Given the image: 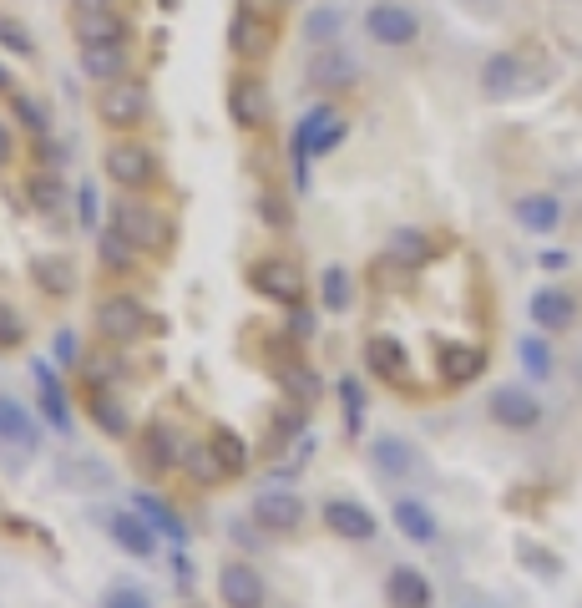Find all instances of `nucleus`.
Returning <instances> with one entry per match:
<instances>
[{
	"mask_svg": "<svg viewBox=\"0 0 582 608\" xmlns=\"http://www.w3.org/2000/svg\"><path fill=\"white\" fill-rule=\"evenodd\" d=\"M132 249H137V244H127V239L117 234V228L97 239V259H102L112 274H127V269H132Z\"/></svg>",
	"mask_w": 582,
	"mask_h": 608,
	"instance_id": "35",
	"label": "nucleus"
},
{
	"mask_svg": "<svg viewBox=\"0 0 582 608\" xmlns=\"http://www.w3.org/2000/svg\"><path fill=\"white\" fill-rule=\"evenodd\" d=\"M517 218L532 228V234H552L557 218H562V208H557L552 198H522V203H517Z\"/></svg>",
	"mask_w": 582,
	"mask_h": 608,
	"instance_id": "32",
	"label": "nucleus"
},
{
	"mask_svg": "<svg viewBox=\"0 0 582 608\" xmlns=\"http://www.w3.org/2000/svg\"><path fill=\"white\" fill-rule=\"evenodd\" d=\"M228 41H233V51H238L243 61H259V56H269V46H274V26H269L264 16H254V11L243 6V11L233 16Z\"/></svg>",
	"mask_w": 582,
	"mask_h": 608,
	"instance_id": "16",
	"label": "nucleus"
},
{
	"mask_svg": "<svg viewBox=\"0 0 582 608\" xmlns=\"http://www.w3.org/2000/svg\"><path fill=\"white\" fill-rule=\"evenodd\" d=\"M21 340H26V320H21V310L0 304V350H11V345H21Z\"/></svg>",
	"mask_w": 582,
	"mask_h": 608,
	"instance_id": "42",
	"label": "nucleus"
},
{
	"mask_svg": "<svg viewBox=\"0 0 582 608\" xmlns=\"http://www.w3.org/2000/svg\"><path fill=\"white\" fill-rule=\"evenodd\" d=\"M137 512L162 532V538H168V543H188V527H183V517L168 507V502H157L152 492H137Z\"/></svg>",
	"mask_w": 582,
	"mask_h": 608,
	"instance_id": "26",
	"label": "nucleus"
},
{
	"mask_svg": "<svg viewBox=\"0 0 582 608\" xmlns=\"http://www.w3.org/2000/svg\"><path fill=\"white\" fill-rule=\"evenodd\" d=\"M107 532H112V543L132 558H152L157 553V538H152V522L142 512H112L107 517Z\"/></svg>",
	"mask_w": 582,
	"mask_h": 608,
	"instance_id": "15",
	"label": "nucleus"
},
{
	"mask_svg": "<svg viewBox=\"0 0 582 608\" xmlns=\"http://www.w3.org/2000/svg\"><path fill=\"white\" fill-rule=\"evenodd\" d=\"M76 11H112V0H76Z\"/></svg>",
	"mask_w": 582,
	"mask_h": 608,
	"instance_id": "51",
	"label": "nucleus"
},
{
	"mask_svg": "<svg viewBox=\"0 0 582 608\" xmlns=\"http://www.w3.org/2000/svg\"><path fill=\"white\" fill-rule=\"evenodd\" d=\"M31 274H36V284H41L46 294H71V284H76L66 259H36V269H31Z\"/></svg>",
	"mask_w": 582,
	"mask_h": 608,
	"instance_id": "36",
	"label": "nucleus"
},
{
	"mask_svg": "<svg viewBox=\"0 0 582 608\" xmlns=\"http://www.w3.org/2000/svg\"><path fill=\"white\" fill-rule=\"evenodd\" d=\"M254 522L269 532H294L304 522V502L294 492H259L254 497Z\"/></svg>",
	"mask_w": 582,
	"mask_h": 608,
	"instance_id": "17",
	"label": "nucleus"
},
{
	"mask_svg": "<svg viewBox=\"0 0 582 608\" xmlns=\"http://www.w3.org/2000/svg\"><path fill=\"white\" fill-rule=\"evenodd\" d=\"M365 365L395 391H415V370H410V350L390 335H370L365 340Z\"/></svg>",
	"mask_w": 582,
	"mask_h": 608,
	"instance_id": "6",
	"label": "nucleus"
},
{
	"mask_svg": "<svg viewBox=\"0 0 582 608\" xmlns=\"http://www.w3.org/2000/svg\"><path fill=\"white\" fill-rule=\"evenodd\" d=\"M340 21H345V16H340L335 6H319V11L304 21V36H309V46H329V41L340 36Z\"/></svg>",
	"mask_w": 582,
	"mask_h": 608,
	"instance_id": "37",
	"label": "nucleus"
},
{
	"mask_svg": "<svg viewBox=\"0 0 582 608\" xmlns=\"http://www.w3.org/2000/svg\"><path fill=\"white\" fill-rule=\"evenodd\" d=\"M309 82H314V87H345V82H355V61L340 56V51H314Z\"/></svg>",
	"mask_w": 582,
	"mask_h": 608,
	"instance_id": "27",
	"label": "nucleus"
},
{
	"mask_svg": "<svg viewBox=\"0 0 582 608\" xmlns=\"http://www.w3.org/2000/svg\"><path fill=\"white\" fill-rule=\"evenodd\" d=\"M269 107H274V102H269V87L259 82V76H238V82L228 87V112H233V122L248 127V132L269 122Z\"/></svg>",
	"mask_w": 582,
	"mask_h": 608,
	"instance_id": "10",
	"label": "nucleus"
},
{
	"mask_svg": "<svg viewBox=\"0 0 582 608\" xmlns=\"http://www.w3.org/2000/svg\"><path fill=\"white\" fill-rule=\"evenodd\" d=\"M183 456V446H178V436L162 426V421H152V426H142V436H137V467L147 472V477H162L173 462Z\"/></svg>",
	"mask_w": 582,
	"mask_h": 608,
	"instance_id": "11",
	"label": "nucleus"
},
{
	"mask_svg": "<svg viewBox=\"0 0 582 608\" xmlns=\"http://www.w3.org/2000/svg\"><path fill=\"white\" fill-rule=\"evenodd\" d=\"M264 218H269V223H279V228H289V208H284L274 193H264Z\"/></svg>",
	"mask_w": 582,
	"mask_h": 608,
	"instance_id": "49",
	"label": "nucleus"
},
{
	"mask_svg": "<svg viewBox=\"0 0 582 608\" xmlns=\"http://www.w3.org/2000/svg\"><path fill=\"white\" fill-rule=\"evenodd\" d=\"M81 66H87V76H97V82H117V76H127V41L81 46Z\"/></svg>",
	"mask_w": 582,
	"mask_h": 608,
	"instance_id": "19",
	"label": "nucleus"
},
{
	"mask_svg": "<svg viewBox=\"0 0 582 608\" xmlns=\"http://www.w3.org/2000/svg\"><path fill=\"white\" fill-rule=\"evenodd\" d=\"M11 158V137H6V127H0V163Z\"/></svg>",
	"mask_w": 582,
	"mask_h": 608,
	"instance_id": "52",
	"label": "nucleus"
},
{
	"mask_svg": "<svg viewBox=\"0 0 582 608\" xmlns=\"http://www.w3.org/2000/svg\"><path fill=\"white\" fill-rule=\"evenodd\" d=\"M324 522H329V532H340V538H350V543H370V538H375L370 507H365V502H350V497L324 502Z\"/></svg>",
	"mask_w": 582,
	"mask_h": 608,
	"instance_id": "12",
	"label": "nucleus"
},
{
	"mask_svg": "<svg viewBox=\"0 0 582 608\" xmlns=\"http://www.w3.org/2000/svg\"><path fill=\"white\" fill-rule=\"evenodd\" d=\"M0 41H6L11 51H31V36H21L16 21H6V16H0Z\"/></svg>",
	"mask_w": 582,
	"mask_h": 608,
	"instance_id": "48",
	"label": "nucleus"
},
{
	"mask_svg": "<svg viewBox=\"0 0 582 608\" xmlns=\"http://www.w3.org/2000/svg\"><path fill=\"white\" fill-rule=\"evenodd\" d=\"M31 375L41 380V411H46V421H51L56 431H66V436H71V406H66L61 380L51 375V365H46V360H31Z\"/></svg>",
	"mask_w": 582,
	"mask_h": 608,
	"instance_id": "22",
	"label": "nucleus"
},
{
	"mask_svg": "<svg viewBox=\"0 0 582 608\" xmlns=\"http://www.w3.org/2000/svg\"><path fill=\"white\" fill-rule=\"evenodd\" d=\"M395 527L405 532L410 543H436V517L426 502H415V497H400L395 502Z\"/></svg>",
	"mask_w": 582,
	"mask_h": 608,
	"instance_id": "24",
	"label": "nucleus"
},
{
	"mask_svg": "<svg viewBox=\"0 0 582 608\" xmlns=\"http://www.w3.org/2000/svg\"><path fill=\"white\" fill-rule=\"evenodd\" d=\"M532 320H537L542 330H567V325L577 320V299H572L567 289H537V294H532Z\"/></svg>",
	"mask_w": 582,
	"mask_h": 608,
	"instance_id": "20",
	"label": "nucleus"
},
{
	"mask_svg": "<svg viewBox=\"0 0 582 608\" xmlns=\"http://www.w3.org/2000/svg\"><path fill=\"white\" fill-rule=\"evenodd\" d=\"M56 360H61V365H76V360H81V340H76V330H56Z\"/></svg>",
	"mask_w": 582,
	"mask_h": 608,
	"instance_id": "45",
	"label": "nucleus"
},
{
	"mask_svg": "<svg viewBox=\"0 0 582 608\" xmlns=\"http://www.w3.org/2000/svg\"><path fill=\"white\" fill-rule=\"evenodd\" d=\"M390 259L405 264V269H426L436 259V239L421 234V228H395L390 234Z\"/></svg>",
	"mask_w": 582,
	"mask_h": 608,
	"instance_id": "23",
	"label": "nucleus"
},
{
	"mask_svg": "<svg viewBox=\"0 0 582 608\" xmlns=\"http://www.w3.org/2000/svg\"><path fill=\"white\" fill-rule=\"evenodd\" d=\"M26 193H31V208H41V213H56V208H61V183H56L51 173H36V178L26 183Z\"/></svg>",
	"mask_w": 582,
	"mask_h": 608,
	"instance_id": "41",
	"label": "nucleus"
},
{
	"mask_svg": "<svg viewBox=\"0 0 582 608\" xmlns=\"http://www.w3.org/2000/svg\"><path fill=\"white\" fill-rule=\"evenodd\" d=\"M385 598H390V608H431V578L421 568H390Z\"/></svg>",
	"mask_w": 582,
	"mask_h": 608,
	"instance_id": "18",
	"label": "nucleus"
},
{
	"mask_svg": "<svg viewBox=\"0 0 582 608\" xmlns=\"http://www.w3.org/2000/svg\"><path fill=\"white\" fill-rule=\"evenodd\" d=\"M340 401H345V431L360 436V431H365V386H360L355 375L340 380Z\"/></svg>",
	"mask_w": 582,
	"mask_h": 608,
	"instance_id": "34",
	"label": "nucleus"
},
{
	"mask_svg": "<svg viewBox=\"0 0 582 608\" xmlns=\"http://www.w3.org/2000/svg\"><path fill=\"white\" fill-rule=\"evenodd\" d=\"M112 228H117L127 244H137V249H168V244H173V218L157 213V208L142 203V198H122V203L112 208Z\"/></svg>",
	"mask_w": 582,
	"mask_h": 608,
	"instance_id": "2",
	"label": "nucleus"
},
{
	"mask_svg": "<svg viewBox=\"0 0 582 608\" xmlns=\"http://www.w3.org/2000/svg\"><path fill=\"white\" fill-rule=\"evenodd\" d=\"M16 117L36 132V137H46V112H41V102H31V97H16Z\"/></svg>",
	"mask_w": 582,
	"mask_h": 608,
	"instance_id": "43",
	"label": "nucleus"
},
{
	"mask_svg": "<svg viewBox=\"0 0 582 608\" xmlns=\"http://www.w3.org/2000/svg\"><path fill=\"white\" fill-rule=\"evenodd\" d=\"M299 431H304V406L294 401V406H284V411L274 416V426H269V451L284 446V441H294Z\"/></svg>",
	"mask_w": 582,
	"mask_h": 608,
	"instance_id": "40",
	"label": "nucleus"
},
{
	"mask_svg": "<svg viewBox=\"0 0 582 608\" xmlns=\"http://www.w3.org/2000/svg\"><path fill=\"white\" fill-rule=\"evenodd\" d=\"M365 31L380 41V46H405L415 41V16L405 6H390V0H380V6L365 11Z\"/></svg>",
	"mask_w": 582,
	"mask_h": 608,
	"instance_id": "14",
	"label": "nucleus"
},
{
	"mask_svg": "<svg viewBox=\"0 0 582 608\" xmlns=\"http://www.w3.org/2000/svg\"><path fill=\"white\" fill-rule=\"evenodd\" d=\"M213 451H218V462H223V472H228V477H238V472H243V462H248L243 441H238L233 431H223V426L213 431Z\"/></svg>",
	"mask_w": 582,
	"mask_h": 608,
	"instance_id": "38",
	"label": "nucleus"
},
{
	"mask_svg": "<svg viewBox=\"0 0 582 608\" xmlns=\"http://www.w3.org/2000/svg\"><path fill=\"white\" fill-rule=\"evenodd\" d=\"M491 421L496 426H507V431H532L542 421V406L532 391L522 386H502V391H491Z\"/></svg>",
	"mask_w": 582,
	"mask_h": 608,
	"instance_id": "9",
	"label": "nucleus"
},
{
	"mask_svg": "<svg viewBox=\"0 0 582 608\" xmlns=\"http://www.w3.org/2000/svg\"><path fill=\"white\" fill-rule=\"evenodd\" d=\"M309 330H314V315L299 304V310H294V335H309Z\"/></svg>",
	"mask_w": 582,
	"mask_h": 608,
	"instance_id": "50",
	"label": "nucleus"
},
{
	"mask_svg": "<svg viewBox=\"0 0 582 608\" xmlns=\"http://www.w3.org/2000/svg\"><path fill=\"white\" fill-rule=\"evenodd\" d=\"M102 168H107V178L117 188H147L157 178V158H152L147 142H112L107 158H102Z\"/></svg>",
	"mask_w": 582,
	"mask_h": 608,
	"instance_id": "3",
	"label": "nucleus"
},
{
	"mask_svg": "<svg viewBox=\"0 0 582 608\" xmlns=\"http://www.w3.org/2000/svg\"><path fill=\"white\" fill-rule=\"evenodd\" d=\"M218 593H223L228 608H264V578L248 568V563H223Z\"/></svg>",
	"mask_w": 582,
	"mask_h": 608,
	"instance_id": "13",
	"label": "nucleus"
},
{
	"mask_svg": "<svg viewBox=\"0 0 582 608\" xmlns=\"http://www.w3.org/2000/svg\"><path fill=\"white\" fill-rule=\"evenodd\" d=\"M147 107H152V97H147V87L137 82V76H117V82H107V92L97 102L107 127H137L147 117Z\"/></svg>",
	"mask_w": 582,
	"mask_h": 608,
	"instance_id": "5",
	"label": "nucleus"
},
{
	"mask_svg": "<svg viewBox=\"0 0 582 608\" xmlns=\"http://www.w3.org/2000/svg\"><path fill=\"white\" fill-rule=\"evenodd\" d=\"M274 380L289 391V401H299V406L319 401V375H314L304 360H279V365H274Z\"/></svg>",
	"mask_w": 582,
	"mask_h": 608,
	"instance_id": "25",
	"label": "nucleus"
},
{
	"mask_svg": "<svg viewBox=\"0 0 582 608\" xmlns=\"http://www.w3.org/2000/svg\"><path fill=\"white\" fill-rule=\"evenodd\" d=\"M0 441L6 446H41V426H36V416L26 411V406H16L11 396H0Z\"/></svg>",
	"mask_w": 582,
	"mask_h": 608,
	"instance_id": "21",
	"label": "nucleus"
},
{
	"mask_svg": "<svg viewBox=\"0 0 582 608\" xmlns=\"http://www.w3.org/2000/svg\"><path fill=\"white\" fill-rule=\"evenodd\" d=\"M512 87V61H491L486 71V92H507Z\"/></svg>",
	"mask_w": 582,
	"mask_h": 608,
	"instance_id": "47",
	"label": "nucleus"
},
{
	"mask_svg": "<svg viewBox=\"0 0 582 608\" xmlns=\"http://www.w3.org/2000/svg\"><path fill=\"white\" fill-rule=\"evenodd\" d=\"M178 462L188 467V477H198L203 487H213V482H223L228 472H223V462H218V451H213V441L208 446H183V456Z\"/></svg>",
	"mask_w": 582,
	"mask_h": 608,
	"instance_id": "29",
	"label": "nucleus"
},
{
	"mask_svg": "<svg viewBox=\"0 0 582 608\" xmlns=\"http://www.w3.org/2000/svg\"><path fill=\"white\" fill-rule=\"evenodd\" d=\"M370 462H375L385 477H405V472H415V451H410L400 436H380V441L370 446Z\"/></svg>",
	"mask_w": 582,
	"mask_h": 608,
	"instance_id": "28",
	"label": "nucleus"
},
{
	"mask_svg": "<svg viewBox=\"0 0 582 608\" xmlns=\"http://www.w3.org/2000/svg\"><path fill=\"white\" fill-rule=\"evenodd\" d=\"M76 31H81V46H92V41H127V26L112 11H81Z\"/></svg>",
	"mask_w": 582,
	"mask_h": 608,
	"instance_id": "30",
	"label": "nucleus"
},
{
	"mask_svg": "<svg viewBox=\"0 0 582 608\" xmlns=\"http://www.w3.org/2000/svg\"><path fill=\"white\" fill-rule=\"evenodd\" d=\"M0 92H11V76H6V66H0Z\"/></svg>",
	"mask_w": 582,
	"mask_h": 608,
	"instance_id": "53",
	"label": "nucleus"
},
{
	"mask_svg": "<svg viewBox=\"0 0 582 608\" xmlns=\"http://www.w3.org/2000/svg\"><path fill=\"white\" fill-rule=\"evenodd\" d=\"M486 345H476V340H451V345H441V355H436V370H441V386H471V380L486 370Z\"/></svg>",
	"mask_w": 582,
	"mask_h": 608,
	"instance_id": "8",
	"label": "nucleus"
},
{
	"mask_svg": "<svg viewBox=\"0 0 582 608\" xmlns=\"http://www.w3.org/2000/svg\"><path fill=\"white\" fill-rule=\"evenodd\" d=\"M92 421H97L107 436H132V421H127L122 401H112L102 386H92Z\"/></svg>",
	"mask_w": 582,
	"mask_h": 608,
	"instance_id": "31",
	"label": "nucleus"
},
{
	"mask_svg": "<svg viewBox=\"0 0 582 608\" xmlns=\"http://www.w3.org/2000/svg\"><path fill=\"white\" fill-rule=\"evenodd\" d=\"M340 142H345V122L335 117V107L304 112V122L294 127V183L309 188V158H319V152H335Z\"/></svg>",
	"mask_w": 582,
	"mask_h": 608,
	"instance_id": "1",
	"label": "nucleus"
},
{
	"mask_svg": "<svg viewBox=\"0 0 582 608\" xmlns=\"http://www.w3.org/2000/svg\"><path fill=\"white\" fill-rule=\"evenodd\" d=\"M147 325H152V315L142 310L137 299H127V294L97 304V330H102V340H112V345H132V340H142Z\"/></svg>",
	"mask_w": 582,
	"mask_h": 608,
	"instance_id": "4",
	"label": "nucleus"
},
{
	"mask_svg": "<svg viewBox=\"0 0 582 608\" xmlns=\"http://www.w3.org/2000/svg\"><path fill=\"white\" fill-rule=\"evenodd\" d=\"M107 608H152V603H147V593H137V588H112V593H107Z\"/></svg>",
	"mask_w": 582,
	"mask_h": 608,
	"instance_id": "46",
	"label": "nucleus"
},
{
	"mask_svg": "<svg viewBox=\"0 0 582 608\" xmlns=\"http://www.w3.org/2000/svg\"><path fill=\"white\" fill-rule=\"evenodd\" d=\"M254 289L264 294V299H274V304H289V310H299L304 304V274L289 264V259H264V264H254Z\"/></svg>",
	"mask_w": 582,
	"mask_h": 608,
	"instance_id": "7",
	"label": "nucleus"
},
{
	"mask_svg": "<svg viewBox=\"0 0 582 608\" xmlns=\"http://www.w3.org/2000/svg\"><path fill=\"white\" fill-rule=\"evenodd\" d=\"M319 294H324V310H350V274L340 264H329L319 274Z\"/></svg>",
	"mask_w": 582,
	"mask_h": 608,
	"instance_id": "33",
	"label": "nucleus"
},
{
	"mask_svg": "<svg viewBox=\"0 0 582 608\" xmlns=\"http://www.w3.org/2000/svg\"><path fill=\"white\" fill-rule=\"evenodd\" d=\"M517 350H522V370H527L532 380H547V375H552V350H547V340L532 335V340H522Z\"/></svg>",
	"mask_w": 582,
	"mask_h": 608,
	"instance_id": "39",
	"label": "nucleus"
},
{
	"mask_svg": "<svg viewBox=\"0 0 582 608\" xmlns=\"http://www.w3.org/2000/svg\"><path fill=\"white\" fill-rule=\"evenodd\" d=\"M76 208H81V223L97 228V208H102V203H97V188H92V183H81V188H76Z\"/></svg>",
	"mask_w": 582,
	"mask_h": 608,
	"instance_id": "44",
	"label": "nucleus"
}]
</instances>
